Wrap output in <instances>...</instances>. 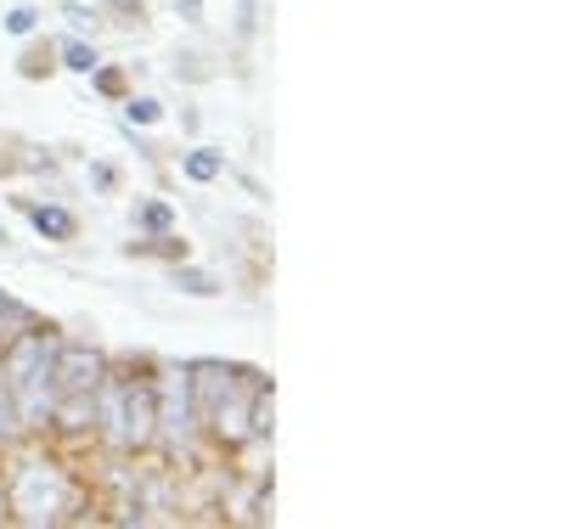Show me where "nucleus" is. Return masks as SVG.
Masks as SVG:
<instances>
[{"label": "nucleus", "instance_id": "ddd939ff", "mask_svg": "<svg viewBox=\"0 0 563 529\" xmlns=\"http://www.w3.org/2000/svg\"><path fill=\"white\" fill-rule=\"evenodd\" d=\"M52 74H57V45L23 40V52H18V79H52Z\"/></svg>", "mask_w": 563, "mask_h": 529}, {"label": "nucleus", "instance_id": "aec40b11", "mask_svg": "<svg viewBox=\"0 0 563 529\" xmlns=\"http://www.w3.org/2000/svg\"><path fill=\"white\" fill-rule=\"evenodd\" d=\"M254 29H260V0H238V23H231V34H238L243 45L254 40Z\"/></svg>", "mask_w": 563, "mask_h": 529}, {"label": "nucleus", "instance_id": "2eb2a0df", "mask_svg": "<svg viewBox=\"0 0 563 529\" xmlns=\"http://www.w3.org/2000/svg\"><path fill=\"white\" fill-rule=\"evenodd\" d=\"M23 440V422H18V400H12V383L0 377V456Z\"/></svg>", "mask_w": 563, "mask_h": 529}, {"label": "nucleus", "instance_id": "0eeeda50", "mask_svg": "<svg viewBox=\"0 0 563 529\" xmlns=\"http://www.w3.org/2000/svg\"><path fill=\"white\" fill-rule=\"evenodd\" d=\"M169 287H175V294H186V299H220L225 294V282L214 271L192 265V260H175L169 265Z\"/></svg>", "mask_w": 563, "mask_h": 529}, {"label": "nucleus", "instance_id": "6ab92c4d", "mask_svg": "<svg viewBox=\"0 0 563 529\" xmlns=\"http://www.w3.org/2000/svg\"><path fill=\"white\" fill-rule=\"evenodd\" d=\"M97 12L113 18V23H124V29H147V0H102Z\"/></svg>", "mask_w": 563, "mask_h": 529}, {"label": "nucleus", "instance_id": "7ed1b4c3", "mask_svg": "<svg viewBox=\"0 0 563 529\" xmlns=\"http://www.w3.org/2000/svg\"><path fill=\"white\" fill-rule=\"evenodd\" d=\"M74 518H79L74 473L52 451L12 456V467H7V524L52 529V524H74Z\"/></svg>", "mask_w": 563, "mask_h": 529}, {"label": "nucleus", "instance_id": "4468645a", "mask_svg": "<svg viewBox=\"0 0 563 529\" xmlns=\"http://www.w3.org/2000/svg\"><path fill=\"white\" fill-rule=\"evenodd\" d=\"M0 29H7L12 40H34V34L45 29V12H40V7H29V0H18V7L0 12Z\"/></svg>", "mask_w": 563, "mask_h": 529}, {"label": "nucleus", "instance_id": "39448f33", "mask_svg": "<svg viewBox=\"0 0 563 529\" xmlns=\"http://www.w3.org/2000/svg\"><path fill=\"white\" fill-rule=\"evenodd\" d=\"M108 350L102 344H85V339H57V400L68 395H97V383L108 372Z\"/></svg>", "mask_w": 563, "mask_h": 529}, {"label": "nucleus", "instance_id": "9d476101", "mask_svg": "<svg viewBox=\"0 0 563 529\" xmlns=\"http://www.w3.org/2000/svg\"><path fill=\"white\" fill-rule=\"evenodd\" d=\"M130 225H135V236H158V231H175L180 220H175V203L169 198H141L130 209Z\"/></svg>", "mask_w": 563, "mask_h": 529}, {"label": "nucleus", "instance_id": "4be33fe9", "mask_svg": "<svg viewBox=\"0 0 563 529\" xmlns=\"http://www.w3.org/2000/svg\"><path fill=\"white\" fill-rule=\"evenodd\" d=\"M175 18L186 29H203V0H175Z\"/></svg>", "mask_w": 563, "mask_h": 529}, {"label": "nucleus", "instance_id": "f257e3e1", "mask_svg": "<svg viewBox=\"0 0 563 529\" xmlns=\"http://www.w3.org/2000/svg\"><path fill=\"white\" fill-rule=\"evenodd\" d=\"M192 395L203 417V440L220 451H243L276 434V389L260 366H231V361H186Z\"/></svg>", "mask_w": 563, "mask_h": 529}, {"label": "nucleus", "instance_id": "5701e85b", "mask_svg": "<svg viewBox=\"0 0 563 529\" xmlns=\"http://www.w3.org/2000/svg\"><path fill=\"white\" fill-rule=\"evenodd\" d=\"M0 524H7V478H0Z\"/></svg>", "mask_w": 563, "mask_h": 529}, {"label": "nucleus", "instance_id": "20e7f679", "mask_svg": "<svg viewBox=\"0 0 563 529\" xmlns=\"http://www.w3.org/2000/svg\"><path fill=\"white\" fill-rule=\"evenodd\" d=\"M153 389H158V451L192 462L198 445H203V417H198V395H192L186 361H164L153 372Z\"/></svg>", "mask_w": 563, "mask_h": 529}, {"label": "nucleus", "instance_id": "6e6552de", "mask_svg": "<svg viewBox=\"0 0 563 529\" xmlns=\"http://www.w3.org/2000/svg\"><path fill=\"white\" fill-rule=\"evenodd\" d=\"M102 63V52H97V40H85V34H63L57 40V68H68L74 79H90V68Z\"/></svg>", "mask_w": 563, "mask_h": 529}, {"label": "nucleus", "instance_id": "1a4fd4ad", "mask_svg": "<svg viewBox=\"0 0 563 529\" xmlns=\"http://www.w3.org/2000/svg\"><path fill=\"white\" fill-rule=\"evenodd\" d=\"M124 254L130 260H192V249H186V236H175V231H158V236H135V243H124Z\"/></svg>", "mask_w": 563, "mask_h": 529}, {"label": "nucleus", "instance_id": "b1692460", "mask_svg": "<svg viewBox=\"0 0 563 529\" xmlns=\"http://www.w3.org/2000/svg\"><path fill=\"white\" fill-rule=\"evenodd\" d=\"M0 243H12V236H7V220H0Z\"/></svg>", "mask_w": 563, "mask_h": 529}, {"label": "nucleus", "instance_id": "f3484780", "mask_svg": "<svg viewBox=\"0 0 563 529\" xmlns=\"http://www.w3.org/2000/svg\"><path fill=\"white\" fill-rule=\"evenodd\" d=\"M63 18H68V34H85V40H97L102 34V12L97 7H85V0H57Z\"/></svg>", "mask_w": 563, "mask_h": 529}, {"label": "nucleus", "instance_id": "dca6fc26", "mask_svg": "<svg viewBox=\"0 0 563 529\" xmlns=\"http://www.w3.org/2000/svg\"><path fill=\"white\" fill-rule=\"evenodd\" d=\"M85 85L97 90V96H108V102H124V96H130V79H124V68H113V63H97Z\"/></svg>", "mask_w": 563, "mask_h": 529}, {"label": "nucleus", "instance_id": "423d86ee", "mask_svg": "<svg viewBox=\"0 0 563 529\" xmlns=\"http://www.w3.org/2000/svg\"><path fill=\"white\" fill-rule=\"evenodd\" d=\"M18 214L34 225V236H40V243H57V249H68L74 236H79V214H74L68 203H52V198H45V203H34V198H18Z\"/></svg>", "mask_w": 563, "mask_h": 529}, {"label": "nucleus", "instance_id": "9b49d317", "mask_svg": "<svg viewBox=\"0 0 563 529\" xmlns=\"http://www.w3.org/2000/svg\"><path fill=\"white\" fill-rule=\"evenodd\" d=\"M180 175L192 180V186H214L225 175V153L220 147H186L180 153Z\"/></svg>", "mask_w": 563, "mask_h": 529}, {"label": "nucleus", "instance_id": "f03ea898", "mask_svg": "<svg viewBox=\"0 0 563 529\" xmlns=\"http://www.w3.org/2000/svg\"><path fill=\"white\" fill-rule=\"evenodd\" d=\"M90 440H102L113 456H147L158 445V389L153 372H124L108 366L97 383V428Z\"/></svg>", "mask_w": 563, "mask_h": 529}, {"label": "nucleus", "instance_id": "f8f14e48", "mask_svg": "<svg viewBox=\"0 0 563 529\" xmlns=\"http://www.w3.org/2000/svg\"><path fill=\"white\" fill-rule=\"evenodd\" d=\"M119 113H124L130 130H153V124H164V102H158V96H147V90H130L124 102H119Z\"/></svg>", "mask_w": 563, "mask_h": 529}, {"label": "nucleus", "instance_id": "a211bd4d", "mask_svg": "<svg viewBox=\"0 0 563 529\" xmlns=\"http://www.w3.org/2000/svg\"><path fill=\"white\" fill-rule=\"evenodd\" d=\"M29 321H40V316H34V310H29L23 299H12V294H7V287H0V344H7V339H12V332H23Z\"/></svg>", "mask_w": 563, "mask_h": 529}, {"label": "nucleus", "instance_id": "412c9836", "mask_svg": "<svg viewBox=\"0 0 563 529\" xmlns=\"http://www.w3.org/2000/svg\"><path fill=\"white\" fill-rule=\"evenodd\" d=\"M85 175H90V186H97V191H102V198H108V191H119V169H113V164H102V158H97V164H90Z\"/></svg>", "mask_w": 563, "mask_h": 529}]
</instances>
